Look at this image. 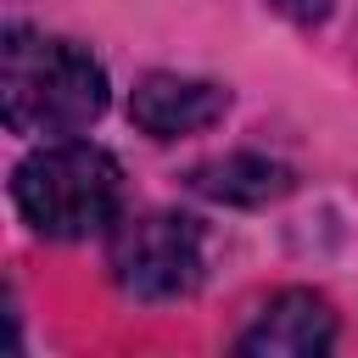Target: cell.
Listing matches in <instances>:
<instances>
[{
  "instance_id": "cell-6",
  "label": "cell",
  "mask_w": 358,
  "mask_h": 358,
  "mask_svg": "<svg viewBox=\"0 0 358 358\" xmlns=\"http://www.w3.org/2000/svg\"><path fill=\"white\" fill-rule=\"evenodd\" d=\"M190 185L213 201H229V207H263L274 196L291 190V168L285 162H268L257 151H235V157H218V162H201L190 173Z\"/></svg>"
},
{
  "instance_id": "cell-5",
  "label": "cell",
  "mask_w": 358,
  "mask_h": 358,
  "mask_svg": "<svg viewBox=\"0 0 358 358\" xmlns=\"http://www.w3.org/2000/svg\"><path fill=\"white\" fill-rule=\"evenodd\" d=\"M229 106V90L207 84V78H185V73H145L129 95V117L151 134V140H179L196 134L207 123H218Z\"/></svg>"
},
{
  "instance_id": "cell-7",
  "label": "cell",
  "mask_w": 358,
  "mask_h": 358,
  "mask_svg": "<svg viewBox=\"0 0 358 358\" xmlns=\"http://www.w3.org/2000/svg\"><path fill=\"white\" fill-rule=\"evenodd\" d=\"M280 11H291V17H302V22H319L324 11H330V0H274Z\"/></svg>"
},
{
  "instance_id": "cell-3",
  "label": "cell",
  "mask_w": 358,
  "mask_h": 358,
  "mask_svg": "<svg viewBox=\"0 0 358 358\" xmlns=\"http://www.w3.org/2000/svg\"><path fill=\"white\" fill-rule=\"evenodd\" d=\"M112 280L140 302H173L201 285V229L185 213H140L112 235Z\"/></svg>"
},
{
  "instance_id": "cell-2",
  "label": "cell",
  "mask_w": 358,
  "mask_h": 358,
  "mask_svg": "<svg viewBox=\"0 0 358 358\" xmlns=\"http://www.w3.org/2000/svg\"><path fill=\"white\" fill-rule=\"evenodd\" d=\"M11 196H17V213L39 235H50V241H84V235H95V229H106L117 218L123 173H117L112 151L84 145V140H62V145L34 151L17 168Z\"/></svg>"
},
{
  "instance_id": "cell-4",
  "label": "cell",
  "mask_w": 358,
  "mask_h": 358,
  "mask_svg": "<svg viewBox=\"0 0 358 358\" xmlns=\"http://www.w3.org/2000/svg\"><path fill=\"white\" fill-rule=\"evenodd\" d=\"M330 347H336V313L313 291H280L235 341V352L252 358H319Z\"/></svg>"
},
{
  "instance_id": "cell-1",
  "label": "cell",
  "mask_w": 358,
  "mask_h": 358,
  "mask_svg": "<svg viewBox=\"0 0 358 358\" xmlns=\"http://www.w3.org/2000/svg\"><path fill=\"white\" fill-rule=\"evenodd\" d=\"M106 106V73L73 39L6 28L0 45V117L11 134H73Z\"/></svg>"
}]
</instances>
